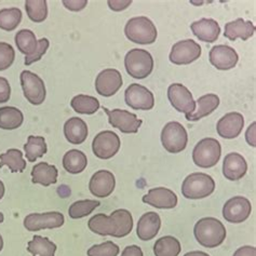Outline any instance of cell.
Here are the masks:
<instances>
[{"label": "cell", "mask_w": 256, "mask_h": 256, "mask_svg": "<svg viewBox=\"0 0 256 256\" xmlns=\"http://www.w3.org/2000/svg\"><path fill=\"white\" fill-rule=\"evenodd\" d=\"M222 147L218 140L206 138L201 140L192 150V160L202 169H210L220 161Z\"/></svg>", "instance_id": "8992f818"}, {"label": "cell", "mask_w": 256, "mask_h": 256, "mask_svg": "<svg viewBox=\"0 0 256 256\" xmlns=\"http://www.w3.org/2000/svg\"><path fill=\"white\" fill-rule=\"evenodd\" d=\"M180 250V241L172 236L161 237L154 246V253L156 256H178Z\"/></svg>", "instance_id": "836d02e7"}, {"label": "cell", "mask_w": 256, "mask_h": 256, "mask_svg": "<svg viewBox=\"0 0 256 256\" xmlns=\"http://www.w3.org/2000/svg\"><path fill=\"white\" fill-rule=\"evenodd\" d=\"M25 9L28 18L35 23H42L48 16V4L46 0H26Z\"/></svg>", "instance_id": "8d00e7d4"}, {"label": "cell", "mask_w": 256, "mask_h": 256, "mask_svg": "<svg viewBox=\"0 0 256 256\" xmlns=\"http://www.w3.org/2000/svg\"><path fill=\"white\" fill-rule=\"evenodd\" d=\"M122 86V76L119 70L107 68L100 72L96 79V90L104 98L114 96Z\"/></svg>", "instance_id": "2e32d148"}, {"label": "cell", "mask_w": 256, "mask_h": 256, "mask_svg": "<svg viewBox=\"0 0 256 256\" xmlns=\"http://www.w3.org/2000/svg\"><path fill=\"white\" fill-rule=\"evenodd\" d=\"M124 100L128 106L136 110H150L154 106L152 92L138 84H132L126 88Z\"/></svg>", "instance_id": "8fae6325"}, {"label": "cell", "mask_w": 256, "mask_h": 256, "mask_svg": "<svg viewBox=\"0 0 256 256\" xmlns=\"http://www.w3.org/2000/svg\"><path fill=\"white\" fill-rule=\"evenodd\" d=\"M11 96V86L9 82L4 77H0V103L8 102Z\"/></svg>", "instance_id": "b9f144b4"}, {"label": "cell", "mask_w": 256, "mask_h": 256, "mask_svg": "<svg viewBox=\"0 0 256 256\" xmlns=\"http://www.w3.org/2000/svg\"><path fill=\"white\" fill-rule=\"evenodd\" d=\"M88 227L91 232L100 236L124 238L132 232L133 218L128 210L119 208L114 211L110 216L103 213L96 214L88 222Z\"/></svg>", "instance_id": "6da1fadb"}, {"label": "cell", "mask_w": 256, "mask_h": 256, "mask_svg": "<svg viewBox=\"0 0 256 256\" xmlns=\"http://www.w3.org/2000/svg\"><path fill=\"white\" fill-rule=\"evenodd\" d=\"M168 98L171 105L180 112H184L186 117L192 114L196 110V102L192 94L187 88L180 84H173L168 89Z\"/></svg>", "instance_id": "5bb4252c"}, {"label": "cell", "mask_w": 256, "mask_h": 256, "mask_svg": "<svg viewBox=\"0 0 256 256\" xmlns=\"http://www.w3.org/2000/svg\"><path fill=\"white\" fill-rule=\"evenodd\" d=\"M6 166L12 173H22L26 169V161L23 159V152L16 148L6 150L0 154V168Z\"/></svg>", "instance_id": "4dcf8cb0"}, {"label": "cell", "mask_w": 256, "mask_h": 256, "mask_svg": "<svg viewBox=\"0 0 256 256\" xmlns=\"http://www.w3.org/2000/svg\"><path fill=\"white\" fill-rule=\"evenodd\" d=\"M234 256H256V248L251 246H241L234 253Z\"/></svg>", "instance_id": "f6af8a7d"}, {"label": "cell", "mask_w": 256, "mask_h": 256, "mask_svg": "<svg viewBox=\"0 0 256 256\" xmlns=\"http://www.w3.org/2000/svg\"><path fill=\"white\" fill-rule=\"evenodd\" d=\"M126 72L136 79H145L154 70V58L148 51L132 49L124 58Z\"/></svg>", "instance_id": "5b68a950"}, {"label": "cell", "mask_w": 256, "mask_h": 256, "mask_svg": "<svg viewBox=\"0 0 256 256\" xmlns=\"http://www.w3.org/2000/svg\"><path fill=\"white\" fill-rule=\"evenodd\" d=\"M119 246L112 241H105L100 244H96L88 250V256H118Z\"/></svg>", "instance_id": "f35d334b"}, {"label": "cell", "mask_w": 256, "mask_h": 256, "mask_svg": "<svg viewBox=\"0 0 256 256\" xmlns=\"http://www.w3.org/2000/svg\"><path fill=\"white\" fill-rule=\"evenodd\" d=\"M215 190L214 180L206 173H192L182 184V194L186 199H204Z\"/></svg>", "instance_id": "277c9868"}, {"label": "cell", "mask_w": 256, "mask_h": 256, "mask_svg": "<svg viewBox=\"0 0 256 256\" xmlns=\"http://www.w3.org/2000/svg\"><path fill=\"white\" fill-rule=\"evenodd\" d=\"M184 256H210V255L201 251H192V252L186 253Z\"/></svg>", "instance_id": "c3c4849f"}, {"label": "cell", "mask_w": 256, "mask_h": 256, "mask_svg": "<svg viewBox=\"0 0 256 256\" xmlns=\"http://www.w3.org/2000/svg\"><path fill=\"white\" fill-rule=\"evenodd\" d=\"M252 206L248 199L237 196L229 199L223 206V216L229 223L239 224L248 218Z\"/></svg>", "instance_id": "9a60e30c"}, {"label": "cell", "mask_w": 256, "mask_h": 256, "mask_svg": "<svg viewBox=\"0 0 256 256\" xmlns=\"http://www.w3.org/2000/svg\"><path fill=\"white\" fill-rule=\"evenodd\" d=\"M16 58L13 46L6 42H0V72L8 70Z\"/></svg>", "instance_id": "ab89813d"}, {"label": "cell", "mask_w": 256, "mask_h": 256, "mask_svg": "<svg viewBox=\"0 0 256 256\" xmlns=\"http://www.w3.org/2000/svg\"><path fill=\"white\" fill-rule=\"evenodd\" d=\"M190 28L194 35L199 40L210 44L216 42L220 34V25L213 18H201L194 22L190 25Z\"/></svg>", "instance_id": "7402d4cb"}, {"label": "cell", "mask_w": 256, "mask_h": 256, "mask_svg": "<svg viewBox=\"0 0 256 256\" xmlns=\"http://www.w3.org/2000/svg\"><path fill=\"white\" fill-rule=\"evenodd\" d=\"M2 248H4V239L2 237V234H0V252H2Z\"/></svg>", "instance_id": "f907efd6"}, {"label": "cell", "mask_w": 256, "mask_h": 256, "mask_svg": "<svg viewBox=\"0 0 256 256\" xmlns=\"http://www.w3.org/2000/svg\"><path fill=\"white\" fill-rule=\"evenodd\" d=\"M65 218L60 212L32 213L24 218V227L28 232H39L42 229L60 228L64 225Z\"/></svg>", "instance_id": "7c38bea8"}, {"label": "cell", "mask_w": 256, "mask_h": 256, "mask_svg": "<svg viewBox=\"0 0 256 256\" xmlns=\"http://www.w3.org/2000/svg\"><path fill=\"white\" fill-rule=\"evenodd\" d=\"M63 4L66 9L70 11H82L88 4L86 0H63Z\"/></svg>", "instance_id": "7bdbcfd3"}, {"label": "cell", "mask_w": 256, "mask_h": 256, "mask_svg": "<svg viewBox=\"0 0 256 256\" xmlns=\"http://www.w3.org/2000/svg\"><path fill=\"white\" fill-rule=\"evenodd\" d=\"M161 227V218L157 213L148 212L138 220L136 234L138 239L150 241L158 234Z\"/></svg>", "instance_id": "603a6c76"}, {"label": "cell", "mask_w": 256, "mask_h": 256, "mask_svg": "<svg viewBox=\"0 0 256 256\" xmlns=\"http://www.w3.org/2000/svg\"><path fill=\"white\" fill-rule=\"evenodd\" d=\"M22 21V11L18 8L0 10V30H14Z\"/></svg>", "instance_id": "74e56055"}, {"label": "cell", "mask_w": 256, "mask_h": 256, "mask_svg": "<svg viewBox=\"0 0 256 256\" xmlns=\"http://www.w3.org/2000/svg\"><path fill=\"white\" fill-rule=\"evenodd\" d=\"M255 130H256V124L253 122L248 129L246 130V142L248 143V145H251L252 147L256 146V140H255Z\"/></svg>", "instance_id": "7dc6e473"}, {"label": "cell", "mask_w": 256, "mask_h": 256, "mask_svg": "<svg viewBox=\"0 0 256 256\" xmlns=\"http://www.w3.org/2000/svg\"><path fill=\"white\" fill-rule=\"evenodd\" d=\"M108 6L112 11H122L132 4V0H108Z\"/></svg>", "instance_id": "ee69618b"}, {"label": "cell", "mask_w": 256, "mask_h": 256, "mask_svg": "<svg viewBox=\"0 0 256 256\" xmlns=\"http://www.w3.org/2000/svg\"><path fill=\"white\" fill-rule=\"evenodd\" d=\"M24 121L23 112L16 107L4 106L0 108V129L16 130Z\"/></svg>", "instance_id": "83f0119b"}, {"label": "cell", "mask_w": 256, "mask_h": 256, "mask_svg": "<svg viewBox=\"0 0 256 256\" xmlns=\"http://www.w3.org/2000/svg\"><path fill=\"white\" fill-rule=\"evenodd\" d=\"M121 256H144L142 248L138 246H129L124 248V250L121 253Z\"/></svg>", "instance_id": "bcb514c9"}, {"label": "cell", "mask_w": 256, "mask_h": 256, "mask_svg": "<svg viewBox=\"0 0 256 256\" xmlns=\"http://www.w3.org/2000/svg\"><path fill=\"white\" fill-rule=\"evenodd\" d=\"M24 150L26 159L30 162H35L38 158L44 157L46 152H48L44 138L30 136L28 138V143L24 145Z\"/></svg>", "instance_id": "d6a6232c"}, {"label": "cell", "mask_w": 256, "mask_h": 256, "mask_svg": "<svg viewBox=\"0 0 256 256\" xmlns=\"http://www.w3.org/2000/svg\"><path fill=\"white\" fill-rule=\"evenodd\" d=\"M144 204L157 208H173L178 204V196L164 187L152 188L143 197Z\"/></svg>", "instance_id": "ffe728a7"}, {"label": "cell", "mask_w": 256, "mask_h": 256, "mask_svg": "<svg viewBox=\"0 0 256 256\" xmlns=\"http://www.w3.org/2000/svg\"><path fill=\"white\" fill-rule=\"evenodd\" d=\"M4 192H6V190H4V184L2 183V180H0V200H2V197L4 196Z\"/></svg>", "instance_id": "681fc988"}, {"label": "cell", "mask_w": 256, "mask_h": 256, "mask_svg": "<svg viewBox=\"0 0 256 256\" xmlns=\"http://www.w3.org/2000/svg\"><path fill=\"white\" fill-rule=\"evenodd\" d=\"M161 143L168 152L178 154L183 152L188 143V134L183 124L178 121L166 124L161 132Z\"/></svg>", "instance_id": "52a82bcc"}, {"label": "cell", "mask_w": 256, "mask_h": 256, "mask_svg": "<svg viewBox=\"0 0 256 256\" xmlns=\"http://www.w3.org/2000/svg\"><path fill=\"white\" fill-rule=\"evenodd\" d=\"M248 164L246 159L238 152H230L225 156L223 161V174L229 180H238L246 175Z\"/></svg>", "instance_id": "44dd1931"}, {"label": "cell", "mask_w": 256, "mask_h": 256, "mask_svg": "<svg viewBox=\"0 0 256 256\" xmlns=\"http://www.w3.org/2000/svg\"><path fill=\"white\" fill-rule=\"evenodd\" d=\"M197 110L194 112L190 116L186 117L188 121H198L201 118L206 117L211 114L215 110L218 108L220 105V98L216 94H206V96H201L197 100Z\"/></svg>", "instance_id": "4316f807"}, {"label": "cell", "mask_w": 256, "mask_h": 256, "mask_svg": "<svg viewBox=\"0 0 256 256\" xmlns=\"http://www.w3.org/2000/svg\"><path fill=\"white\" fill-rule=\"evenodd\" d=\"M255 32V26L251 21H244V18H237L232 22H228L225 24L224 36L234 42L236 39H242L244 42L250 39Z\"/></svg>", "instance_id": "cb8c5ba5"}, {"label": "cell", "mask_w": 256, "mask_h": 256, "mask_svg": "<svg viewBox=\"0 0 256 256\" xmlns=\"http://www.w3.org/2000/svg\"><path fill=\"white\" fill-rule=\"evenodd\" d=\"M16 44L18 51L25 54L26 58L34 56L38 49V40L32 30H22L16 35Z\"/></svg>", "instance_id": "f546056e"}, {"label": "cell", "mask_w": 256, "mask_h": 256, "mask_svg": "<svg viewBox=\"0 0 256 256\" xmlns=\"http://www.w3.org/2000/svg\"><path fill=\"white\" fill-rule=\"evenodd\" d=\"M120 138L112 131H102L96 136L92 143L93 154L100 159L112 158L120 150Z\"/></svg>", "instance_id": "9c48e42d"}, {"label": "cell", "mask_w": 256, "mask_h": 256, "mask_svg": "<svg viewBox=\"0 0 256 256\" xmlns=\"http://www.w3.org/2000/svg\"><path fill=\"white\" fill-rule=\"evenodd\" d=\"M201 56V46L194 40L186 39L173 44L169 60L175 65H188Z\"/></svg>", "instance_id": "30bf717a"}, {"label": "cell", "mask_w": 256, "mask_h": 256, "mask_svg": "<svg viewBox=\"0 0 256 256\" xmlns=\"http://www.w3.org/2000/svg\"><path fill=\"white\" fill-rule=\"evenodd\" d=\"M124 34L130 42L138 44H152L158 36L156 26L146 16L130 18L124 28Z\"/></svg>", "instance_id": "3957f363"}, {"label": "cell", "mask_w": 256, "mask_h": 256, "mask_svg": "<svg viewBox=\"0 0 256 256\" xmlns=\"http://www.w3.org/2000/svg\"><path fill=\"white\" fill-rule=\"evenodd\" d=\"M4 214L0 212V224L2 223H4Z\"/></svg>", "instance_id": "816d5d0a"}, {"label": "cell", "mask_w": 256, "mask_h": 256, "mask_svg": "<svg viewBox=\"0 0 256 256\" xmlns=\"http://www.w3.org/2000/svg\"><path fill=\"white\" fill-rule=\"evenodd\" d=\"M100 202L98 200H79L74 202L68 208V215L72 220L82 218L90 215L98 206H100Z\"/></svg>", "instance_id": "d590c367"}, {"label": "cell", "mask_w": 256, "mask_h": 256, "mask_svg": "<svg viewBox=\"0 0 256 256\" xmlns=\"http://www.w3.org/2000/svg\"><path fill=\"white\" fill-rule=\"evenodd\" d=\"M114 186H116L114 175L107 170H100L92 175L89 190L93 196L106 198L112 194Z\"/></svg>", "instance_id": "ac0fdd59"}, {"label": "cell", "mask_w": 256, "mask_h": 256, "mask_svg": "<svg viewBox=\"0 0 256 256\" xmlns=\"http://www.w3.org/2000/svg\"><path fill=\"white\" fill-rule=\"evenodd\" d=\"M210 63L220 70H229L238 63V53L232 46L225 44L215 46L208 53Z\"/></svg>", "instance_id": "e0dca14e"}, {"label": "cell", "mask_w": 256, "mask_h": 256, "mask_svg": "<svg viewBox=\"0 0 256 256\" xmlns=\"http://www.w3.org/2000/svg\"><path fill=\"white\" fill-rule=\"evenodd\" d=\"M49 46H50V42L46 38L39 39L38 40V49H37V51L34 53V56H32L30 58H25V65L30 66L32 63L38 62V60H42V58L46 54V52L48 51Z\"/></svg>", "instance_id": "60d3db41"}, {"label": "cell", "mask_w": 256, "mask_h": 256, "mask_svg": "<svg viewBox=\"0 0 256 256\" xmlns=\"http://www.w3.org/2000/svg\"><path fill=\"white\" fill-rule=\"evenodd\" d=\"M56 248V244L42 236H35L28 244V251L32 256H54Z\"/></svg>", "instance_id": "1f68e13d"}, {"label": "cell", "mask_w": 256, "mask_h": 256, "mask_svg": "<svg viewBox=\"0 0 256 256\" xmlns=\"http://www.w3.org/2000/svg\"><path fill=\"white\" fill-rule=\"evenodd\" d=\"M64 136L72 145L82 144L88 138V126L82 118H70L64 124Z\"/></svg>", "instance_id": "d4e9b609"}, {"label": "cell", "mask_w": 256, "mask_h": 256, "mask_svg": "<svg viewBox=\"0 0 256 256\" xmlns=\"http://www.w3.org/2000/svg\"><path fill=\"white\" fill-rule=\"evenodd\" d=\"M244 118L240 112H228L222 117L216 124L218 136L223 138L232 140L240 136L244 130Z\"/></svg>", "instance_id": "d6986e66"}, {"label": "cell", "mask_w": 256, "mask_h": 256, "mask_svg": "<svg viewBox=\"0 0 256 256\" xmlns=\"http://www.w3.org/2000/svg\"><path fill=\"white\" fill-rule=\"evenodd\" d=\"M194 238L199 244L208 248H213L223 244L226 238V228L222 222L214 218L199 220L194 228Z\"/></svg>", "instance_id": "7a4b0ae2"}, {"label": "cell", "mask_w": 256, "mask_h": 256, "mask_svg": "<svg viewBox=\"0 0 256 256\" xmlns=\"http://www.w3.org/2000/svg\"><path fill=\"white\" fill-rule=\"evenodd\" d=\"M104 112L107 114L108 117V122L114 128H116L120 132L126 134L136 133L140 129V126H142L143 121L136 117V114H134L130 112L124 110H110L106 107H103Z\"/></svg>", "instance_id": "4fadbf2b"}, {"label": "cell", "mask_w": 256, "mask_h": 256, "mask_svg": "<svg viewBox=\"0 0 256 256\" xmlns=\"http://www.w3.org/2000/svg\"><path fill=\"white\" fill-rule=\"evenodd\" d=\"M58 171L56 166L46 162H39L32 170V182L34 184H40L48 187L58 182Z\"/></svg>", "instance_id": "484cf974"}, {"label": "cell", "mask_w": 256, "mask_h": 256, "mask_svg": "<svg viewBox=\"0 0 256 256\" xmlns=\"http://www.w3.org/2000/svg\"><path fill=\"white\" fill-rule=\"evenodd\" d=\"M72 108L78 114H93L100 110L98 100L94 96H84V94H78L72 98L70 102Z\"/></svg>", "instance_id": "e575fe53"}, {"label": "cell", "mask_w": 256, "mask_h": 256, "mask_svg": "<svg viewBox=\"0 0 256 256\" xmlns=\"http://www.w3.org/2000/svg\"><path fill=\"white\" fill-rule=\"evenodd\" d=\"M88 166V159L84 152L78 150H72L67 152L63 157L64 169L70 174H78L86 170Z\"/></svg>", "instance_id": "f1b7e54d"}, {"label": "cell", "mask_w": 256, "mask_h": 256, "mask_svg": "<svg viewBox=\"0 0 256 256\" xmlns=\"http://www.w3.org/2000/svg\"><path fill=\"white\" fill-rule=\"evenodd\" d=\"M20 80L26 100L32 105H42L46 96L44 80L30 70H23Z\"/></svg>", "instance_id": "ba28073f"}]
</instances>
